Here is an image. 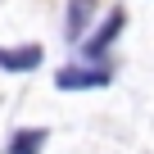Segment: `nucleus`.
Segmentation results:
<instances>
[{"instance_id":"obj_3","label":"nucleus","mask_w":154,"mask_h":154,"mask_svg":"<svg viewBox=\"0 0 154 154\" xmlns=\"http://www.w3.org/2000/svg\"><path fill=\"white\" fill-rule=\"evenodd\" d=\"M41 59H45L41 45H0V68L5 72H32Z\"/></svg>"},{"instance_id":"obj_5","label":"nucleus","mask_w":154,"mask_h":154,"mask_svg":"<svg viewBox=\"0 0 154 154\" xmlns=\"http://www.w3.org/2000/svg\"><path fill=\"white\" fill-rule=\"evenodd\" d=\"M41 145H45V131L41 127H27V131H14L9 154H41Z\"/></svg>"},{"instance_id":"obj_1","label":"nucleus","mask_w":154,"mask_h":154,"mask_svg":"<svg viewBox=\"0 0 154 154\" xmlns=\"http://www.w3.org/2000/svg\"><path fill=\"white\" fill-rule=\"evenodd\" d=\"M122 23H127V14H122L118 5H113V9H109V18H104V27H100V32H95L91 41H82V54H86L91 63H100V59L109 54V45L118 41V32H122Z\"/></svg>"},{"instance_id":"obj_4","label":"nucleus","mask_w":154,"mask_h":154,"mask_svg":"<svg viewBox=\"0 0 154 154\" xmlns=\"http://www.w3.org/2000/svg\"><path fill=\"white\" fill-rule=\"evenodd\" d=\"M91 14H95V0H68V23H63V41L68 45H82Z\"/></svg>"},{"instance_id":"obj_2","label":"nucleus","mask_w":154,"mask_h":154,"mask_svg":"<svg viewBox=\"0 0 154 154\" xmlns=\"http://www.w3.org/2000/svg\"><path fill=\"white\" fill-rule=\"evenodd\" d=\"M54 86L59 91H95V86H109V68H59L54 72Z\"/></svg>"}]
</instances>
